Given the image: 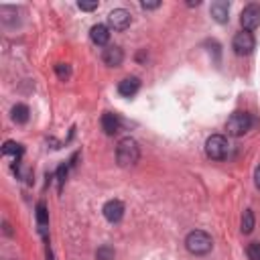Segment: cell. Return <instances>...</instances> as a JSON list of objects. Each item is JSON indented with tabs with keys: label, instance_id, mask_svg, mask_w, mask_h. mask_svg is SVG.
Listing matches in <instances>:
<instances>
[{
	"label": "cell",
	"instance_id": "obj_1",
	"mask_svg": "<svg viewBox=\"0 0 260 260\" xmlns=\"http://www.w3.org/2000/svg\"><path fill=\"white\" fill-rule=\"evenodd\" d=\"M140 158V148H138V142L130 136L122 138L116 146V160L120 167H132L136 165Z\"/></svg>",
	"mask_w": 260,
	"mask_h": 260
},
{
	"label": "cell",
	"instance_id": "obj_2",
	"mask_svg": "<svg viewBox=\"0 0 260 260\" xmlns=\"http://www.w3.org/2000/svg\"><path fill=\"white\" fill-rule=\"evenodd\" d=\"M185 248H187L191 254H195V256H203V254L211 252L213 240H211V236H209L207 232L193 230V232H189L187 238H185Z\"/></svg>",
	"mask_w": 260,
	"mask_h": 260
},
{
	"label": "cell",
	"instance_id": "obj_3",
	"mask_svg": "<svg viewBox=\"0 0 260 260\" xmlns=\"http://www.w3.org/2000/svg\"><path fill=\"white\" fill-rule=\"evenodd\" d=\"M252 124H254V120L248 112H234L225 122V130H228L230 136L238 138V136H244L252 128Z\"/></svg>",
	"mask_w": 260,
	"mask_h": 260
},
{
	"label": "cell",
	"instance_id": "obj_4",
	"mask_svg": "<svg viewBox=\"0 0 260 260\" xmlns=\"http://www.w3.org/2000/svg\"><path fill=\"white\" fill-rule=\"evenodd\" d=\"M228 152H230V144H228L225 136H221V134H213V136L207 138V142H205V154H207L209 158H213V160H221V158L228 156Z\"/></svg>",
	"mask_w": 260,
	"mask_h": 260
},
{
	"label": "cell",
	"instance_id": "obj_5",
	"mask_svg": "<svg viewBox=\"0 0 260 260\" xmlns=\"http://www.w3.org/2000/svg\"><path fill=\"white\" fill-rule=\"evenodd\" d=\"M254 45H256V41H254V37H252L250 30H240V32H236V37H234V41H232V47H234V51H236L238 55H250V53L254 51Z\"/></svg>",
	"mask_w": 260,
	"mask_h": 260
},
{
	"label": "cell",
	"instance_id": "obj_6",
	"mask_svg": "<svg viewBox=\"0 0 260 260\" xmlns=\"http://www.w3.org/2000/svg\"><path fill=\"white\" fill-rule=\"evenodd\" d=\"M240 24L244 30H254L256 26H260V6L258 4L244 6V10L240 14Z\"/></svg>",
	"mask_w": 260,
	"mask_h": 260
},
{
	"label": "cell",
	"instance_id": "obj_7",
	"mask_svg": "<svg viewBox=\"0 0 260 260\" xmlns=\"http://www.w3.org/2000/svg\"><path fill=\"white\" fill-rule=\"evenodd\" d=\"M130 22H132V16L124 8H116L108 14V26L114 30H126L130 26Z\"/></svg>",
	"mask_w": 260,
	"mask_h": 260
},
{
	"label": "cell",
	"instance_id": "obj_8",
	"mask_svg": "<svg viewBox=\"0 0 260 260\" xmlns=\"http://www.w3.org/2000/svg\"><path fill=\"white\" fill-rule=\"evenodd\" d=\"M104 217L110 221V223H118L122 217H124V203L118 201V199H110L106 205H104Z\"/></svg>",
	"mask_w": 260,
	"mask_h": 260
},
{
	"label": "cell",
	"instance_id": "obj_9",
	"mask_svg": "<svg viewBox=\"0 0 260 260\" xmlns=\"http://www.w3.org/2000/svg\"><path fill=\"white\" fill-rule=\"evenodd\" d=\"M104 63L110 65V67H120L122 61H124V51L118 47V45H110L104 49V55H102Z\"/></svg>",
	"mask_w": 260,
	"mask_h": 260
},
{
	"label": "cell",
	"instance_id": "obj_10",
	"mask_svg": "<svg viewBox=\"0 0 260 260\" xmlns=\"http://www.w3.org/2000/svg\"><path fill=\"white\" fill-rule=\"evenodd\" d=\"M209 12H211V18H213L215 22H219V24H223V22L230 20V4H228L225 0L213 2L211 8H209Z\"/></svg>",
	"mask_w": 260,
	"mask_h": 260
},
{
	"label": "cell",
	"instance_id": "obj_11",
	"mask_svg": "<svg viewBox=\"0 0 260 260\" xmlns=\"http://www.w3.org/2000/svg\"><path fill=\"white\" fill-rule=\"evenodd\" d=\"M138 89H140V79L138 77H124L118 83V93L124 95V98H132Z\"/></svg>",
	"mask_w": 260,
	"mask_h": 260
},
{
	"label": "cell",
	"instance_id": "obj_12",
	"mask_svg": "<svg viewBox=\"0 0 260 260\" xmlns=\"http://www.w3.org/2000/svg\"><path fill=\"white\" fill-rule=\"evenodd\" d=\"M89 39L95 43V45H108L110 41V28L106 24H93L91 30H89Z\"/></svg>",
	"mask_w": 260,
	"mask_h": 260
},
{
	"label": "cell",
	"instance_id": "obj_13",
	"mask_svg": "<svg viewBox=\"0 0 260 260\" xmlns=\"http://www.w3.org/2000/svg\"><path fill=\"white\" fill-rule=\"evenodd\" d=\"M102 130L108 136L116 134L120 130V118L116 114H112V112H104V116H102Z\"/></svg>",
	"mask_w": 260,
	"mask_h": 260
},
{
	"label": "cell",
	"instance_id": "obj_14",
	"mask_svg": "<svg viewBox=\"0 0 260 260\" xmlns=\"http://www.w3.org/2000/svg\"><path fill=\"white\" fill-rule=\"evenodd\" d=\"M28 116H30L28 106H24V104H16V106L12 108V120H14L16 124H24V122H28Z\"/></svg>",
	"mask_w": 260,
	"mask_h": 260
},
{
	"label": "cell",
	"instance_id": "obj_15",
	"mask_svg": "<svg viewBox=\"0 0 260 260\" xmlns=\"http://www.w3.org/2000/svg\"><path fill=\"white\" fill-rule=\"evenodd\" d=\"M37 221L41 225V232H45V225L49 223V211H47V205L43 201L37 203Z\"/></svg>",
	"mask_w": 260,
	"mask_h": 260
},
{
	"label": "cell",
	"instance_id": "obj_16",
	"mask_svg": "<svg viewBox=\"0 0 260 260\" xmlns=\"http://www.w3.org/2000/svg\"><path fill=\"white\" fill-rule=\"evenodd\" d=\"M252 230H254V211L244 209V213H242V234H250Z\"/></svg>",
	"mask_w": 260,
	"mask_h": 260
},
{
	"label": "cell",
	"instance_id": "obj_17",
	"mask_svg": "<svg viewBox=\"0 0 260 260\" xmlns=\"http://www.w3.org/2000/svg\"><path fill=\"white\" fill-rule=\"evenodd\" d=\"M2 152L4 154H14L16 158L22 154V146L18 144V142H14V140H6L4 142V146H2Z\"/></svg>",
	"mask_w": 260,
	"mask_h": 260
},
{
	"label": "cell",
	"instance_id": "obj_18",
	"mask_svg": "<svg viewBox=\"0 0 260 260\" xmlns=\"http://www.w3.org/2000/svg\"><path fill=\"white\" fill-rule=\"evenodd\" d=\"M95 260H114V248L104 244L95 250Z\"/></svg>",
	"mask_w": 260,
	"mask_h": 260
},
{
	"label": "cell",
	"instance_id": "obj_19",
	"mask_svg": "<svg viewBox=\"0 0 260 260\" xmlns=\"http://www.w3.org/2000/svg\"><path fill=\"white\" fill-rule=\"evenodd\" d=\"M248 260H260V242H250L246 248Z\"/></svg>",
	"mask_w": 260,
	"mask_h": 260
},
{
	"label": "cell",
	"instance_id": "obj_20",
	"mask_svg": "<svg viewBox=\"0 0 260 260\" xmlns=\"http://www.w3.org/2000/svg\"><path fill=\"white\" fill-rule=\"evenodd\" d=\"M55 71H57V75H59L61 79H67V77L71 75V67H69L67 63H57V65H55Z\"/></svg>",
	"mask_w": 260,
	"mask_h": 260
},
{
	"label": "cell",
	"instance_id": "obj_21",
	"mask_svg": "<svg viewBox=\"0 0 260 260\" xmlns=\"http://www.w3.org/2000/svg\"><path fill=\"white\" fill-rule=\"evenodd\" d=\"M65 177H67V165H61V167H59V171H57V179H59V191L63 189Z\"/></svg>",
	"mask_w": 260,
	"mask_h": 260
},
{
	"label": "cell",
	"instance_id": "obj_22",
	"mask_svg": "<svg viewBox=\"0 0 260 260\" xmlns=\"http://www.w3.org/2000/svg\"><path fill=\"white\" fill-rule=\"evenodd\" d=\"M77 6H79L81 10H87V12H89V10H95V8H98V2H95V0H93V2H83V0H79Z\"/></svg>",
	"mask_w": 260,
	"mask_h": 260
},
{
	"label": "cell",
	"instance_id": "obj_23",
	"mask_svg": "<svg viewBox=\"0 0 260 260\" xmlns=\"http://www.w3.org/2000/svg\"><path fill=\"white\" fill-rule=\"evenodd\" d=\"M140 6H142L144 10H154V8H158V6H160V2H158V0H150V2H146V0H144V2H140Z\"/></svg>",
	"mask_w": 260,
	"mask_h": 260
},
{
	"label": "cell",
	"instance_id": "obj_24",
	"mask_svg": "<svg viewBox=\"0 0 260 260\" xmlns=\"http://www.w3.org/2000/svg\"><path fill=\"white\" fill-rule=\"evenodd\" d=\"M254 183H256V187L260 189V167H258L256 173H254Z\"/></svg>",
	"mask_w": 260,
	"mask_h": 260
}]
</instances>
